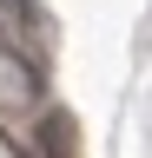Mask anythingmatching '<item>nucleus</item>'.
I'll return each instance as SVG.
<instances>
[{
	"mask_svg": "<svg viewBox=\"0 0 152 158\" xmlns=\"http://www.w3.org/2000/svg\"><path fill=\"white\" fill-rule=\"evenodd\" d=\"M0 27H13V33L40 27V0H0Z\"/></svg>",
	"mask_w": 152,
	"mask_h": 158,
	"instance_id": "2",
	"label": "nucleus"
},
{
	"mask_svg": "<svg viewBox=\"0 0 152 158\" xmlns=\"http://www.w3.org/2000/svg\"><path fill=\"white\" fill-rule=\"evenodd\" d=\"M40 152H46V158H80V138H73V118H66V112H53V106L40 112Z\"/></svg>",
	"mask_w": 152,
	"mask_h": 158,
	"instance_id": "1",
	"label": "nucleus"
}]
</instances>
